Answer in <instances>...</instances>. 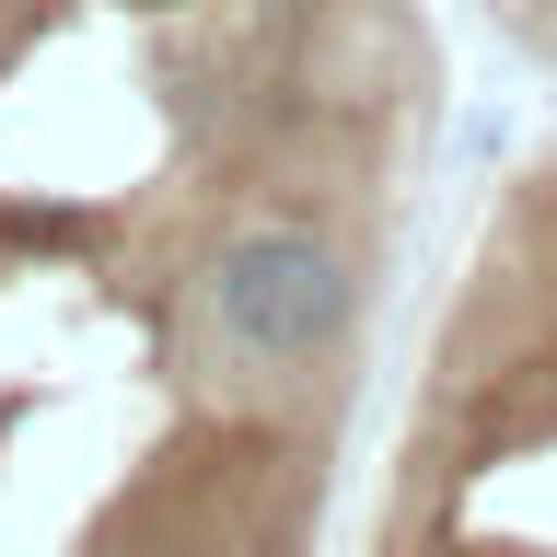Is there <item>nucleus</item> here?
Masks as SVG:
<instances>
[{
    "label": "nucleus",
    "mask_w": 557,
    "mask_h": 557,
    "mask_svg": "<svg viewBox=\"0 0 557 557\" xmlns=\"http://www.w3.org/2000/svg\"><path fill=\"white\" fill-rule=\"evenodd\" d=\"M476 12L511 35L522 59H546V70H557V0H476Z\"/></svg>",
    "instance_id": "7ed1b4c3"
},
{
    "label": "nucleus",
    "mask_w": 557,
    "mask_h": 557,
    "mask_svg": "<svg viewBox=\"0 0 557 557\" xmlns=\"http://www.w3.org/2000/svg\"><path fill=\"white\" fill-rule=\"evenodd\" d=\"M360 557H557V128L465 221L383 430Z\"/></svg>",
    "instance_id": "f03ea898"
},
{
    "label": "nucleus",
    "mask_w": 557,
    "mask_h": 557,
    "mask_svg": "<svg viewBox=\"0 0 557 557\" xmlns=\"http://www.w3.org/2000/svg\"><path fill=\"white\" fill-rule=\"evenodd\" d=\"M430 139V0H0V557H325Z\"/></svg>",
    "instance_id": "f257e3e1"
}]
</instances>
